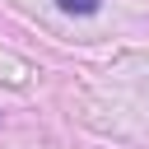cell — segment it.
Here are the masks:
<instances>
[{
    "label": "cell",
    "instance_id": "6da1fadb",
    "mask_svg": "<svg viewBox=\"0 0 149 149\" xmlns=\"http://www.w3.org/2000/svg\"><path fill=\"white\" fill-rule=\"evenodd\" d=\"M98 5H102V0H61L65 14H98Z\"/></svg>",
    "mask_w": 149,
    "mask_h": 149
}]
</instances>
